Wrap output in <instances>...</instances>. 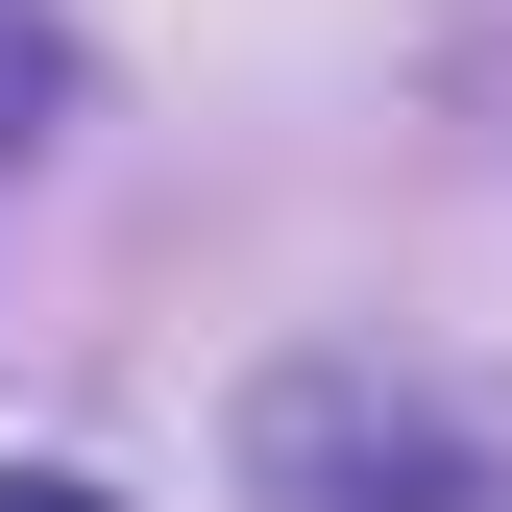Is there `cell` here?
Returning a JSON list of instances; mask_svg holds the SVG:
<instances>
[{
    "label": "cell",
    "instance_id": "1",
    "mask_svg": "<svg viewBox=\"0 0 512 512\" xmlns=\"http://www.w3.org/2000/svg\"><path fill=\"white\" fill-rule=\"evenodd\" d=\"M244 512H512V415L391 342H293L244 391Z\"/></svg>",
    "mask_w": 512,
    "mask_h": 512
},
{
    "label": "cell",
    "instance_id": "2",
    "mask_svg": "<svg viewBox=\"0 0 512 512\" xmlns=\"http://www.w3.org/2000/svg\"><path fill=\"white\" fill-rule=\"evenodd\" d=\"M49 98H74V49H49L25 0H0V147H49Z\"/></svg>",
    "mask_w": 512,
    "mask_h": 512
},
{
    "label": "cell",
    "instance_id": "3",
    "mask_svg": "<svg viewBox=\"0 0 512 512\" xmlns=\"http://www.w3.org/2000/svg\"><path fill=\"white\" fill-rule=\"evenodd\" d=\"M0 512H122V488H74V464H0Z\"/></svg>",
    "mask_w": 512,
    "mask_h": 512
}]
</instances>
